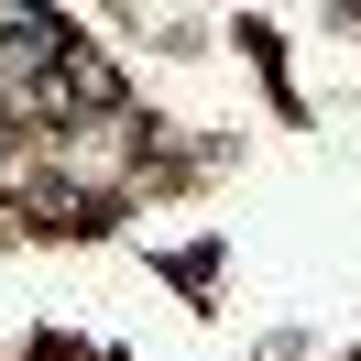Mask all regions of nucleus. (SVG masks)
<instances>
[{
  "mask_svg": "<svg viewBox=\"0 0 361 361\" xmlns=\"http://www.w3.org/2000/svg\"><path fill=\"white\" fill-rule=\"evenodd\" d=\"M0 176H11V142H0Z\"/></svg>",
  "mask_w": 361,
  "mask_h": 361,
  "instance_id": "nucleus-1",
  "label": "nucleus"
}]
</instances>
